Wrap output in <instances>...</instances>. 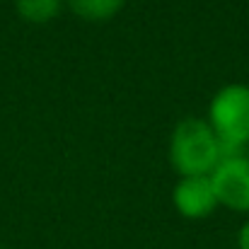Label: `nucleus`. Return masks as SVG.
I'll list each match as a JSON object with an SVG mask.
<instances>
[{
	"label": "nucleus",
	"mask_w": 249,
	"mask_h": 249,
	"mask_svg": "<svg viewBox=\"0 0 249 249\" xmlns=\"http://www.w3.org/2000/svg\"><path fill=\"white\" fill-rule=\"evenodd\" d=\"M68 5L87 22H107L126 5V0H68Z\"/></svg>",
	"instance_id": "obj_5"
},
{
	"label": "nucleus",
	"mask_w": 249,
	"mask_h": 249,
	"mask_svg": "<svg viewBox=\"0 0 249 249\" xmlns=\"http://www.w3.org/2000/svg\"><path fill=\"white\" fill-rule=\"evenodd\" d=\"M174 206L184 218L198 220L211 215L220 203L211 181V174H201V177H181V181L174 186Z\"/></svg>",
	"instance_id": "obj_4"
},
{
	"label": "nucleus",
	"mask_w": 249,
	"mask_h": 249,
	"mask_svg": "<svg viewBox=\"0 0 249 249\" xmlns=\"http://www.w3.org/2000/svg\"><path fill=\"white\" fill-rule=\"evenodd\" d=\"M15 5L22 19L32 24H46L61 12L63 0H17Z\"/></svg>",
	"instance_id": "obj_6"
},
{
	"label": "nucleus",
	"mask_w": 249,
	"mask_h": 249,
	"mask_svg": "<svg viewBox=\"0 0 249 249\" xmlns=\"http://www.w3.org/2000/svg\"><path fill=\"white\" fill-rule=\"evenodd\" d=\"M211 181L218 196V203L232 211H249V158H230L220 160L211 172Z\"/></svg>",
	"instance_id": "obj_3"
},
{
	"label": "nucleus",
	"mask_w": 249,
	"mask_h": 249,
	"mask_svg": "<svg viewBox=\"0 0 249 249\" xmlns=\"http://www.w3.org/2000/svg\"><path fill=\"white\" fill-rule=\"evenodd\" d=\"M169 162L181 177L211 174L220 162V145L211 124L196 116L179 121L169 141Z\"/></svg>",
	"instance_id": "obj_1"
},
{
	"label": "nucleus",
	"mask_w": 249,
	"mask_h": 249,
	"mask_svg": "<svg viewBox=\"0 0 249 249\" xmlns=\"http://www.w3.org/2000/svg\"><path fill=\"white\" fill-rule=\"evenodd\" d=\"M247 158H249V145H247Z\"/></svg>",
	"instance_id": "obj_8"
},
{
	"label": "nucleus",
	"mask_w": 249,
	"mask_h": 249,
	"mask_svg": "<svg viewBox=\"0 0 249 249\" xmlns=\"http://www.w3.org/2000/svg\"><path fill=\"white\" fill-rule=\"evenodd\" d=\"M237 245L240 249H249V220L240 228V235H237Z\"/></svg>",
	"instance_id": "obj_7"
},
{
	"label": "nucleus",
	"mask_w": 249,
	"mask_h": 249,
	"mask_svg": "<svg viewBox=\"0 0 249 249\" xmlns=\"http://www.w3.org/2000/svg\"><path fill=\"white\" fill-rule=\"evenodd\" d=\"M208 124L220 143L247 148L249 145V87L225 85L215 92L208 107Z\"/></svg>",
	"instance_id": "obj_2"
},
{
	"label": "nucleus",
	"mask_w": 249,
	"mask_h": 249,
	"mask_svg": "<svg viewBox=\"0 0 249 249\" xmlns=\"http://www.w3.org/2000/svg\"><path fill=\"white\" fill-rule=\"evenodd\" d=\"M0 249H2V247H0Z\"/></svg>",
	"instance_id": "obj_9"
}]
</instances>
